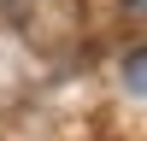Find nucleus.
<instances>
[{"instance_id":"f257e3e1","label":"nucleus","mask_w":147,"mask_h":141,"mask_svg":"<svg viewBox=\"0 0 147 141\" xmlns=\"http://www.w3.org/2000/svg\"><path fill=\"white\" fill-rule=\"evenodd\" d=\"M124 82H129V94H147V47L124 59Z\"/></svg>"},{"instance_id":"f03ea898","label":"nucleus","mask_w":147,"mask_h":141,"mask_svg":"<svg viewBox=\"0 0 147 141\" xmlns=\"http://www.w3.org/2000/svg\"><path fill=\"white\" fill-rule=\"evenodd\" d=\"M141 6H147V0H141Z\"/></svg>"}]
</instances>
